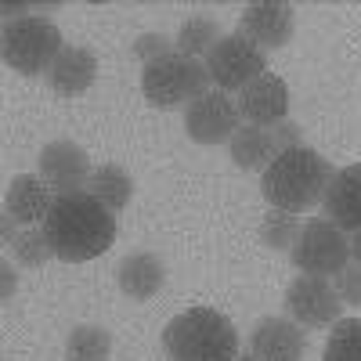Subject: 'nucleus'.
Returning <instances> with one entry per match:
<instances>
[{
  "label": "nucleus",
  "instance_id": "obj_1",
  "mask_svg": "<svg viewBox=\"0 0 361 361\" xmlns=\"http://www.w3.org/2000/svg\"><path fill=\"white\" fill-rule=\"evenodd\" d=\"M44 231L51 238V250L58 260L87 264L116 243V214L90 192L54 195Z\"/></svg>",
  "mask_w": 361,
  "mask_h": 361
},
{
  "label": "nucleus",
  "instance_id": "obj_2",
  "mask_svg": "<svg viewBox=\"0 0 361 361\" xmlns=\"http://www.w3.org/2000/svg\"><path fill=\"white\" fill-rule=\"evenodd\" d=\"M333 163L322 152L300 145V148H282L271 159V166L260 177V192L271 202V209H286V214H304L325 199V188L333 180Z\"/></svg>",
  "mask_w": 361,
  "mask_h": 361
},
{
  "label": "nucleus",
  "instance_id": "obj_3",
  "mask_svg": "<svg viewBox=\"0 0 361 361\" xmlns=\"http://www.w3.org/2000/svg\"><path fill=\"white\" fill-rule=\"evenodd\" d=\"M163 350L170 361H235L238 333L214 307H188L163 329Z\"/></svg>",
  "mask_w": 361,
  "mask_h": 361
},
{
  "label": "nucleus",
  "instance_id": "obj_4",
  "mask_svg": "<svg viewBox=\"0 0 361 361\" xmlns=\"http://www.w3.org/2000/svg\"><path fill=\"white\" fill-rule=\"evenodd\" d=\"M141 94L148 105L156 109H180V105H192L199 102L202 94H209V73H206V62L199 58H185V54H166L159 62L145 66L141 73Z\"/></svg>",
  "mask_w": 361,
  "mask_h": 361
},
{
  "label": "nucleus",
  "instance_id": "obj_5",
  "mask_svg": "<svg viewBox=\"0 0 361 361\" xmlns=\"http://www.w3.org/2000/svg\"><path fill=\"white\" fill-rule=\"evenodd\" d=\"M0 47H4V62L15 73H22V76L51 73V66L58 62V54L66 51L58 25L47 22L44 15H25L18 22H8L4 37H0Z\"/></svg>",
  "mask_w": 361,
  "mask_h": 361
},
{
  "label": "nucleus",
  "instance_id": "obj_6",
  "mask_svg": "<svg viewBox=\"0 0 361 361\" xmlns=\"http://www.w3.org/2000/svg\"><path fill=\"white\" fill-rule=\"evenodd\" d=\"M300 275L333 279L350 264V238L333 221H307L289 250Z\"/></svg>",
  "mask_w": 361,
  "mask_h": 361
},
{
  "label": "nucleus",
  "instance_id": "obj_7",
  "mask_svg": "<svg viewBox=\"0 0 361 361\" xmlns=\"http://www.w3.org/2000/svg\"><path fill=\"white\" fill-rule=\"evenodd\" d=\"M206 73H209V83H217V90L231 94V90H243L257 76L267 73V54L253 40H246L243 33H231L209 47Z\"/></svg>",
  "mask_w": 361,
  "mask_h": 361
},
{
  "label": "nucleus",
  "instance_id": "obj_8",
  "mask_svg": "<svg viewBox=\"0 0 361 361\" xmlns=\"http://www.w3.org/2000/svg\"><path fill=\"white\" fill-rule=\"evenodd\" d=\"M340 311H343V300L329 279L300 275L286 289V314L300 329H333L340 322Z\"/></svg>",
  "mask_w": 361,
  "mask_h": 361
},
{
  "label": "nucleus",
  "instance_id": "obj_9",
  "mask_svg": "<svg viewBox=\"0 0 361 361\" xmlns=\"http://www.w3.org/2000/svg\"><path fill=\"white\" fill-rule=\"evenodd\" d=\"M238 127H243V112H238V102L224 90H209V94H202L185 109V130L195 145L231 141Z\"/></svg>",
  "mask_w": 361,
  "mask_h": 361
},
{
  "label": "nucleus",
  "instance_id": "obj_10",
  "mask_svg": "<svg viewBox=\"0 0 361 361\" xmlns=\"http://www.w3.org/2000/svg\"><path fill=\"white\" fill-rule=\"evenodd\" d=\"M40 177L47 180V188L58 192V195H69V192H87L90 185V156L76 141H47L44 152H40Z\"/></svg>",
  "mask_w": 361,
  "mask_h": 361
},
{
  "label": "nucleus",
  "instance_id": "obj_11",
  "mask_svg": "<svg viewBox=\"0 0 361 361\" xmlns=\"http://www.w3.org/2000/svg\"><path fill=\"white\" fill-rule=\"evenodd\" d=\"M296 29V11L293 4L282 0H260V4H246L238 15V33L253 40L260 51H279L293 40Z\"/></svg>",
  "mask_w": 361,
  "mask_h": 361
},
{
  "label": "nucleus",
  "instance_id": "obj_12",
  "mask_svg": "<svg viewBox=\"0 0 361 361\" xmlns=\"http://www.w3.org/2000/svg\"><path fill=\"white\" fill-rule=\"evenodd\" d=\"M235 102H238V112H243V119L250 127L271 130V127H279L282 119H289V87L275 73L257 76L250 87L238 90Z\"/></svg>",
  "mask_w": 361,
  "mask_h": 361
},
{
  "label": "nucleus",
  "instance_id": "obj_13",
  "mask_svg": "<svg viewBox=\"0 0 361 361\" xmlns=\"http://www.w3.org/2000/svg\"><path fill=\"white\" fill-rule=\"evenodd\" d=\"M250 350L257 361H304L307 336L293 318H275L267 314L253 325L250 333Z\"/></svg>",
  "mask_w": 361,
  "mask_h": 361
},
{
  "label": "nucleus",
  "instance_id": "obj_14",
  "mask_svg": "<svg viewBox=\"0 0 361 361\" xmlns=\"http://www.w3.org/2000/svg\"><path fill=\"white\" fill-rule=\"evenodd\" d=\"M322 209H325V221H333L343 235L361 231V163L333 173V180L325 188V199H322Z\"/></svg>",
  "mask_w": 361,
  "mask_h": 361
},
{
  "label": "nucleus",
  "instance_id": "obj_15",
  "mask_svg": "<svg viewBox=\"0 0 361 361\" xmlns=\"http://www.w3.org/2000/svg\"><path fill=\"white\" fill-rule=\"evenodd\" d=\"M51 188H47V180L37 177V173H18L11 177V185H8V195H4V209L18 221V224H44L47 214H51Z\"/></svg>",
  "mask_w": 361,
  "mask_h": 361
},
{
  "label": "nucleus",
  "instance_id": "obj_16",
  "mask_svg": "<svg viewBox=\"0 0 361 361\" xmlns=\"http://www.w3.org/2000/svg\"><path fill=\"white\" fill-rule=\"evenodd\" d=\"M94 76H98V58H94V51H87V47H66L62 54H58V62L51 66L47 83H51L54 94L80 98V94H87V90H90Z\"/></svg>",
  "mask_w": 361,
  "mask_h": 361
},
{
  "label": "nucleus",
  "instance_id": "obj_17",
  "mask_svg": "<svg viewBox=\"0 0 361 361\" xmlns=\"http://www.w3.org/2000/svg\"><path fill=\"white\" fill-rule=\"evenodd\" d=\"M116 282L123 289V296H130V300H152L166 282V267L156 253H130L119 260Z\"/></svg>",
  "mask_w": 361,
  "mask_h": 361
},
{
  "label": "nucleus",
  "instance_id": "obj_18",
  "mask_svg": "<svg viewBox=\"0 0 361 361\" xmlns=\"http://www.w3.org/2000/svg\"><path fill=\"white\" fill-rule=\"evenodd\" d=\"M228 148H231V159H235L238 170H260V173L271 166V159L279 156V145H275V137H271V130L250 127V123L238 127V134L228 141Z\"/></svg>",
  "mask_w": 361,
  "mask_h": 361
},
{
  "label": "nucleus",
  "instance_id": "obj_19",
  "mask_svg": "<svg viewBox=\"0 0 361 361\" xmlns=\"http://www.w3.org/2000/svg\"><path fill=\"white\" fill-rule=\"evenodd\" d=\"M87 192L94 195V199H102L112 214H119V209L130 202V195H134V180H130V173H127L123 166L105 163V166H98L94 173H90Z\"/></svg>",
  "mask_w": 361,
  "mask_h": 361
},
{
  "label": "nucleus",
  "instance_id": "obj_20",
  "mask_svg": "<svg viewBox=\"0 0 361 361\" xmlns=\"http://www.w3.org/2000/svg\"><path fill=\"white\" fill-rule=\"evenodd\" d=\"M112 350V333L102 325H76L66 340V361H105Z\"/></svg>",
  "mask_w": 361,
  "mask_h": 361
},
{
  "label": "nucleus",
  "instance_id": "obj_21",
  "mask_svg": "<svg viewBox=\"0 0 361 361\" xmlns=\"http://www.w3.org/2000/svg\"><path fill=\"white\" fill-rule=\"evenodd\" d=\"M322 361H361V318H340L333 325Z\"/></svg>",
  "mask_w": 361,
  "mask_h": 361
},
{
  "label": "nucleus",
  "instance_id": "obj_22",
  "mask_svg": "<svg viewBox=\"0 0 361 361\" xmlns=\"http://www.w3.org/2000/svg\"><path fill=\"white\" fill-rule=\"evenodd\" d=\"M300 224L296 214H286V209H267L264 221H260V243L267 250H275V253H289L293 243H296V235H300Z\"/></svg>",
  "mask_w": 361,
  "mask_h": 361
},
{
  "label": "nucleus",
  "instance_id": "obj_23",
  "mask_svg": "<svg viewBox=\"0 0 361 361\" xmlns=\"http://www.w3.org/2000/svg\"><path fill=\"white\" fill-rule=\"evenodd\" d=\"M221 37H217V22L214 18H188L185 25L177 29V54L185 58H199V54H209V47H214Z\"/></svg>",
  "mask_w": 361,
  "mask_h": 361
},
{
  "label": "nucleus",
  "instance_id": "obj_24",
  "mask_svg": "<svg viewBox=\"0 0 361 361\" xmlns=\"http://www.w3.org/2000/svg\"><path fill=\"white\" fill-rule=\"evenodd\" d=\"M11 246H15V260H18L22 267H44V264L54 257L51 238H47L44 228H25V231H18V238H15Z\"/></svg>",
  "mask_w": 361,
  "mask_h": 361
},
{
  "label": "nucleus",
  "instance_id": "obj_25",
  "mask_svg": "<svg viewBox=\"0 0 361 361\" xmlns=\"http://www.w3.org/2000/svg\"><path fill=\"white\" fill-rule=\"evenodd\" d=\"M177 47H173V40L170 37H163V33H141L137 40H134V54L141 58L145 66H152V62H159V58H166V54H173Z\"/></svg>",
  "mask_w": 361,
  "mask_h": 361
},
{
  "label": "nucleus",
  "instance_id": "obj_26",
  "mask_svg": "<svg viewBox=\"0 0 361 361\" xmlns=\"http://www.w3.org/2000/svg\"><path fill=\"white\" fill-rule=\"evenodd\" d=\"M336 293H340V300L343 304H361V267L357 264H347L340 275H336Z\"/></svg>",
  "mask_w": 361,
  "mask_h": 361
},
{
  "label": "nucleus",
  "instance_id": "obj_27",
  "mask_svg": "<svg viewBox=\"0 0 361 361\" xmlns=\"http://www.w3.org/2000/svg\"><path fill=\"white\" fill-rule=\"evenodd\" d=\"M271 137H275L279 152H282V148H300V145H304V130H300L293 119H282L279 127H271Z\"/></svg>",
  "mask_w": 361,
  "mask_h": 361
},
{
  "label": "nucleus",
  "instance_id": "obj_28",
  "mask_svg": "<svg viewBox=\"0 0 361 361\" xmlns=\"http://www.w3.org/2000/svg\"><path fill=\"white\" fill-rule=\"evenodd\" d=\"M15 289H18V275H15L11 260H0V300H11Z\"/></svg>",
  "mask_w": 361,
  "mask_h": 361
},
{
  "label": "nucleus",
  "instance_id": "obj_29",
  "mask_svg": "<svg viewBox=\"0 0 361 361\" xmlns=\"http://www.w3.org/2000/svg\"><path fill=\"white\" fill-rule=\"evenodd\" d=\"M15 224H18V221H15V217L8 214V209H4V214H0V238H4V243H8V246H11V243H15V238H18V231H15Z\"/></svg>",
  "mask_w": 361,
  "mask_h": 361
},
{
  "label": "nucleus",
  "instance_id": "obj_30",
  "mask_svg": "<svg viewBox=\"0 0 361 361\" xmlns=\"http://www.w3.org/2000/svg\"><path fill=\"white\" fill-rule=\"evenodd\" d=\"M350 260L361 267V231H354V235H350Z\"/></svg>",
  "mask_w": 361,
  "mask_h": 361
},
{
  "label": "nucleus",
  "instance_id": "obj_31",
  "mask_svg": "<svg viewBox=\"0 0 361 361\" xmlns=\"http://www.w3.org/2000/svg\"><path fill=\"white\" fill-rule=\"evenodd\" d=\"M235 361H257V357H253V354H250V357H235Z\"/></svg>",
  "mask_w": 361,
  "mask_h": 361
}]
</instances>
